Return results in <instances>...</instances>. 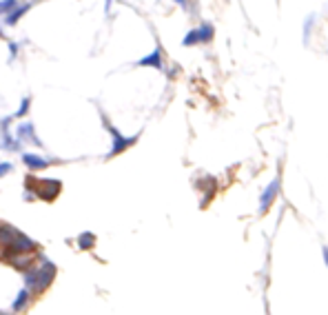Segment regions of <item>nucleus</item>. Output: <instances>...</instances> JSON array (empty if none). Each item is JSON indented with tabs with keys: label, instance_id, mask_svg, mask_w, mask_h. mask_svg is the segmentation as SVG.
Listing matches in <instances>:
<instances>
[{
	"label": "nucleus",
	"instance_id": "nucleus-1",
	"mask_svg": "<svg viewBox=\"0 0 328 315\" xmlns=\"http://www.w3.org/2000/svg\"><path fill=\"white\" fill-rule=\"evenodd\" d=\"M53 273H56V267L49 260H42L38 268L27 271V286L31 291H42L53 280Z\"/></svg>",
	"mask_w": 328,
	"mask_h": 315
},
{
	"label": "nucleus",
	"instance_id": "nucleus-2",
	"mask_svg": "<svg viewBox=\"0 0 328 315\" xmlns=\"http://www.w3.org/2000/svg\"><path fill=\"white\" fill-rule=\"evenodd\" d=\"M213 27L211 25H202L198 27V29H193L191 33H187L182 40V45H187V47H191V45H198V42H208L211 38H213Z\"/></svg>",
	"mask_w": 328,
	"mask_h": 315
},
{
	"label": "nucleus",
	"instance_id": "nucleus-3",
	"mask_svg": "<svg viewBox=\"0 0 328 315\" xmlns=\"http://www.w3.org/2000/svg\"><path fill=\"white\" fill-rule=\"evenodd\" d=\"M38 187V195H40L42 200H56L58 193H60V182L58 180H40V182L36 184Z\"/></svg>",
	"mask_w": 328,
	"mask_h": 315
},
{
	"label": "nucleus",
	"instance_id": "nucleus-4",
	"mask_svg": "<svg viewBox=\"0 0 328 315\" xmlns=\"http://www.w3.org/2000/svg\"><path fill=\"white\" fill-rule=\"evenodd\" d=\"M109 131H111V136H113V149H111L109 156H115V153H122L126 147H131V144L136 142V136H133V138H125L120 131H118V129H115V126H109Z\"/></svg>",
	"mask_w": 328,
	"mask_h": 315
},
{
	"label": "nucleus",
	"instance_id": "nucleus-5",
	"mask_svg": "<svg viewBox=\"0 0 328 315\" xmlns=\"http://www.w3.org/2000/svg\"><path fill=\"white\" fill-rule=\"evenodd\" d=\"M277 191H280V180H273L268 187H266V191L262 193V200H260V211L264 213L268 206L275 202V195H277Z\"/></svg>",
	"mask_w": 328,
	"mask_h": 315
},
{
	"label": "nucleus",
	"instance_id": "nucleus-6",
	"mask_svg": "<svg viewBox=\"0 0 328 315\" xmlns=\"http://www.w3.org/2000/svg\"><path fill=\"white\" fill-rule=\"evenodd\" d=\"M36 247L31 240L27 236H16V237H11V253H27V251H31V249Z\"/></svg>",
	"mask_w": 328,
	"mask_h": 315
},
{
	"label": "nucleus",
	"instance_id": "nucleus-7",
	"mask_svg": "<svg viewBox=\"0 0 328 315\" xmlns=\"http://www.w3.org/2000/svg\"><path fill=\"white\" fill-rule=\"evenodd\" d=\"M138 64L140 67H162V56H160V49H153L149 56H144L142 60H138Z\"/></svg>",
	"mask_w": 328,
	"mask_h": 315
},
{
	"label": "nucleus",
	"instance_id": "nucleus-8",
	"mask_svg": "<svg viewBox=\"0 0 328 315\" xmlns=\"http://www.w3.org/2000/svg\"><path fill=\"white\" fill-rule=\"evenodd\" d=\"M22 162H25L27 167H31V169H45V167H49V162L45 160V158H38V156H33V153H25V156H22Z\"/></svg>",
	"mask_w": 328,
	"mask_h": 315
},
{
	"label": "nucleus",
	"instance_id": "nucleus-9",
	"mask_svg": "<svg viewBox=\"0 0 328 315\" xmlns=\"http://www.w3.org/2000/svg\"><path fill=\"white\" fill-rule=\"evenodd\" d=\"M27 9H29V5H20V7H18V9L9 11V16H7V18H5V22H7V25H14V22H16V20H18V18H20V16H22V14H25V11H27Z\"/></svg>",
	"mask_w": 328,
	"mask_h": 315
},
{
	"label": "nucleus",
	"instance_id": "nucleus-10",
	"mask_svg": "<svg viewBox=\"0 0 328 315\" xmlns=\"http://www.w3.org/2000/svg\"><path fill=\"white\" fill-rule=\"evenodd\" d=\"M94 242H95V237L91 236V233H82V236L78 237V247L80 249H91L94 247Z\"/></svg>",
	"mask_w": 328,
	"mask_h": 315
},
{
	"label": "nucleus",
	"instance_id": "nucleus-11",
	"mask_svg": "<svg viewBox=\"0 0 328 315\" xmlns=\"http://www.w3.org/2000/svg\"><path fill=\"white\" fill-rule=\"evenodd\" d=\"M25 302H27V291H20V295H18V298L14 299V304H11V309H14V311H22Z\"/></svg>",
	"mask_w": 328,
	"mask_h": 315
},
{
	"label": "nucleus",
	"instance_id": "nucleus-12",
	"mask_svg": "<svg viewBox=\"0 0 328 315\" xmlns=\"http://www.w3.org/2000/svg\"><path fill=\"white\" fill-rule=\"evenodd\" d=\"M33 129H31V125H20V129H18V133H20V138H29V140H33V142H38L36 138H33Z\"/></svg>",
	"mask_w": 328,
	"mask_h": 315
},
{
	"label": "nucleus",
	"instance_id": "nucleus-13",
	"mask_svg": "<svg viewBox=\"0 0 328 315\" xmlns=\"http://www.w3.org/2000/svg\"><path fill=\"white\" fill-rule=\"evenodd\" d=\"M14 5H16V0H2V14L14 11Z\"/></svg>",
	"mask_w": 328,
	"mask_h": 315
},
{
	"label": "nucleus",
	"instance_id": "nucleus-14",
	"mask_svg": "<svg viewBox=\"0 0 328 315\" xmlns=\"http://www.w3.org/2000/svg\"><path fill=\"white\" fill-rule=\"evenodd\" d=\"M27 109H29V98L22 100V105H20V109H18L16 116H25V111H27Z\"/></svg>",
	"mask_w": 328,
	"mask_h": 315
},
{
	"label": "nucleus",
	"instance_id": "nucleus-15",
	"mask_svg": "<svg viewBox=\"0 0 328 315\" xmlns=\"http://www.w3.org/2000/svg\"><path fill=\"white\" fill-rule=\"evenodd\" d=\"M324 260H326V264H328V249H324Z\"/></svg>",
	"mask_w": 328,
	"mask_h": 315
},
{
	"label": "nucleus",
	"instance_id": "nucleus-16",
	"mask_svg": "<svg viewBox=\"0 0 328 315\" xmlns=\"http://www.w3.org/2000/svg\"><path fill=\"white\" fill-rule=\"evenodd\" d=\"M177 2H180V5H187V0H177Z\"/></svg>",
	"mask_w": 328,
	"mask_h": 315
}]
</instances>
